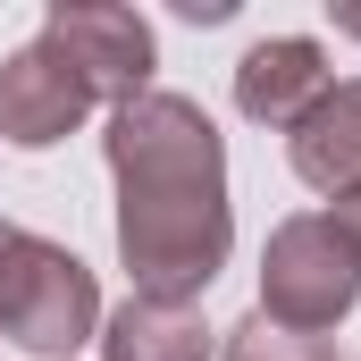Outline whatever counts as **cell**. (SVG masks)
<instances>
[{
  "label": "cell",
  "mask_w": 361,
  "mask_h": 361,
  "mask_svg": "<svg viewBox=\"0 0 361 361\" xmlns=\"http://www.w3.org/2000/svg\"><path fill=\"white\" fill-rule=\"evenodd\" d=\"M85 118H92V85L42 42V34H34L25 51L0 59V143L51 152V143H68Z\"/></svg>",
  "instance_id": "obj_5"
},
{
  "label": "cell",
  "mask_w": 361,
  "mask_h": 361,
  "mask_svg": "<svg viewBox=\"0 0 361 361\" xmlns=\"http://www.w3.org/2000/svg\"><path fill=\"white\" fill-rule=\"evenodd\" d=\"M101 361H210V328L193 302L126 294L118 311H101Z\"/></svg>",
  "instance_id": "obj_8"
},
{
  "label": "cell",
  "mask_w": 361,
  "mask_h": 361,
  "mask_svg": "<svg viewBox=\"0 0 361 361\" xmlns=\"http://www.w3.org/2000/svg\"><path fill=\"white\" fill-rule=\"evenodd\" d=\"M109 177H118V261L152 302H202L210 277L235 252V202H227V143L202 101L143 92L109 109Z\"/></svg>",
  "instance_id": "obj_1"
},
{
  "label": "cell",
  "mask_w": 361,
  "mask_h": 361,
  "mask_svg": "<svg viewBox=\"0 0 361 361\" xmlns=\"http://www.w3.org/2000/svg\"><path fill=\"white\" fill-rule=\"evenodd\" d=\"M361 302V252L345 244V227L328 210H294L277 219L269 244H261V319L277 328H302V336H328L345 311Z\"/></svg>",
  "instance_id": "obj_3"
},
{
  "label": "cell",
  "mask_w": 361,
  "mask_h": 361,
  "mask_svg": "<svg viewBox=\"0 0 361 361\" xmlns=\"http://www.w3.org/2000/svg\"><path fill=\"white\" fill-rule=\"evenodd\" d=\"M42 42L92 85V101L126 109L152 92L160 68V42H152V17L143 8H118V0H51L42 8Z\"/></svg>",
  "instance_id": "obj_4"
},
{
  "label": "cell",
  "mask_w": 361,
  "mask_h": 361,
  "mask_svg": "<svg viewBox=\"0 0 361 361\" xmlns=\"http://www.w3.org/2000/svg\"><path fill=\"white\" fill-rule=\"evenodd\" d=\"M328 219L345 227V244H353V252H361V193H353V202H328Z\"/></svg>",
  "instance_id": "obj_11"
},
{
  "label": "cell",
  "mask_w": 361,
  "mask_h": 361,
  "mask_svg": "<svg viewBox=\"0 0 361 361\" xmlns=\"http://www.w3.org/2000/svg\"><path fill=\"white\" fill-rule=\"evenodd\" d=\"M177 17H193V25H227L235 0H177Z\"/></svg>",
  "instance_id": "obj_10"
},
{
  "label": "cell",
  "mask_w": 361,
  "mask_h": 361,
  "mask_svg": "<svg viewBox=\"0 0 361 361\" xmlns=\"http://www.w3.org/2000/svg\"><path fill=\"white\" fill-rule=\"evenodd\" d=\"M286 160H294V177L311 185V193H328V202H353L361 193V76L319 92V109L286 135Z\"/></svg>",
  "instance_id": "obj_7"
},
{
  "label": "cell",
  "mask_w": 361,
  "mask_h": 361,
  "mask_svg": "<svg viewBox=\"0 0 361 361\" xmlns=\"http://www.w3.org/2000/svg\"><path fill=\"white\" fill-rule=\"evenodd\" d=\"M328 17H336V34H353V42H361V0H328Z\"/></svg>",
  "instance_id": "obj_12"
},
{
  "label": "cell",
  "mask_w": 361,
  "mask_h": 361,
  "mask_svg": "<svg viewBox=\"0 0 361 361\" xmlns=\"http://www.w3.org/2000/svg\"><path fill=\"white\" fill-rule=\"evenodd\" d=\"M85 336H101V286H92V269L68 244L0 219V345H17L34 361H68Z\"/></svg>",
  "instance_id": "obj_2"
},
{
  "label": "cell",
  "mask_w": 361,
  "mask_h": 361,
  "mask_svg": "<svg viewBox=\"0 0 361 361\" xmlns=\"http://www.w3.org/2000/svg\"><path fill=\"white\" fill-rule=\"evenodd\" d=\"M336 85L328 76V51L311 42V34H269V42H252L244 59H235V109L252 118V126H302L311 109H319V92Z\"/></svg>",
  "instance_id": "obj_6"
},
{
  "label": "cell",
  "mask_w": 361,
  "mask_h": 361,
  "mask_svg": "<svg viewBox=\"0 0 361 361\" xmlns=\"http://www.w3.org/2000/svg\"><path fill=\"white\" fill-rule=\"evenodd\" d=\"M227 361H336L328 336H302V328H277L261 311H244L235 328H227Z\"/></svg>",
  "instance_id": "obj_9"
}]
</instances>
